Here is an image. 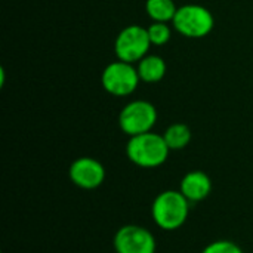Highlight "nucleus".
<instances>
[{"label": "nucleus", "mask_w": 253, "mask_h": 253, "mask_svg": "<svg viewBox=\"0 0 253 253\" xmlns=\"http://www.w3.org/2000/svg\"><path fill=\"white\" fill-rule=\"evenodd\" d=\"M139 79L145 83H157L166 74V62L159 55H147L138 62Z\"/></svg>", "instance_id": "9d476101"}, {"label": "nucleus", "mask_w": 253, "mask_h": 253, "mask_svg": "<svg viewBox=\"0 0 253 253\" xmlns=\"http://www.w3.org/2000/svg\"><path fill=\"white\" fill-rule=\"evenodd\" d=\"M179 191L190 203L202 202L212 193V179L202 170H191L181 179Z\"/></svg>", "instance_id": "1a4fd4ad"}, {"label": "nucleus", "mask_w": 253, "mask_h": 253, "mask_svg": "<svg viewBox=\"0 0 253 253\" xmlns=\"http://www.w3.org/2000/svg\"><path fill=\"white\" fill-rule=\"evenodd\" d=\"M156 122L157 110L148 101H132L125 105L119 114V126L129 136L151 132Z\"/></svg>", "instance_id": "20e7f679"}, {"label": "nucleus", "mask_w": 253, "mask_h": 253, "mask_svg": "<svg viewBox=\"0 0 253 253\" xmlns=\"http://www.w3.org/2000/svg\"><path fill=\"white\" fill-rule=\"evenodd\" d=\"M145 10L153 22H169L176 15V4L173 0H147Z\"/></svg>", "instance_id": "9b49d317"}, {"label": "nucleus", "mask_w": 253, "mask_h": 253, "mask_svg": "<svg viewBox=\"0 0 253 253\" xmlns=\"http://www.w3.org/2000/svg\"><path fill=\"white\" fill-rule=\"evenodd\" d=\"M163 138H165L170 151L182 150L191 141V130L184 123H173L165 130Z\"/></svg>", "instance_id": "f8f14e48"}, {"label": "nucleus", "mask_w": 253, "mask_h": 253, "mask_svg": "<svg viewBox=\"0 0 253 253\" xmlns=\"http://www.w3.org/2000/svg\"><path fill=\"white\" fill-rule=\"evenodd\" d=\"M190 215V202L179 190L162 191L151 205V216L156 225L165 231L181 228Z\"/></svg>", "instance_id": "f257e3e1"}, {"label": "nucleus", "mask_w": 253, "mask_h": 253, "mask_svg": "<svg viewBox=\"0 0 253 253\" xmlns=\"http://www.w3.org/2000/svg\"><path fill=\"white\" fill-rule=\"evenodd\" d=\"M150 46L151 40L148 36V30L133 24L127 25L119 33L114 43V52L119 59L133 64L147 56Z\"/></svg>", "instance_id": "423d86ee"}, {"label": "nucleus", "mask_w": 253, "mask_h": 253, "mask_svg": "<svg viewBox=\"0 0 253 253\" xmlns=\"http://www.w3.org/2000/svg\"><path fill=\"white\" fill-rule=\"evenodd\" d=\"M172 24L184 37L202 39L213 30L215 19L211 10L202 4H184L178 7Z\"/></svg>", "instance_id": "7ed1b4c3"}, {"label": "nucleus", "mask_w": 253, "mask_h": 253, "mask_svg": "<svg viewBox=\"0 0 253 253\" xmlns=\"http://www.w3.org/2000/svg\"><path fill=\"white\" fill-rule=\"evenodd\" d=\"M169 147L163 135L147 132L136 136H130L126 144L127 159L144 169H154L162 166L169 157Z\"/></svg>", "instance_id": "f03ea898"}, {"label": "nucleus", "mask_w": 253, "mask_h": 253, "mask_svg": "<svg viewBox=\"0 0 253 253\" xmlns=\"http://www.w3.org/2000/svg\"><path fill=\"white\" fill-rule=\"evenodd\" d=\"M116 253H156L154 234L145 227L127 224L120 227L113 239Z\"/></svg>", "instance_id": "0eeeda50"}, {"label": "nucleus", "mask_w": 253, "mask_h": 253, "mask_svg": "<svg viewBox=\"0 0 253 253\" xmlns=\"http://www.w3.org/2000/svg\"><path fill=\"white\" fill-rule=\"evenodd\" d=\"M148 36L151 40V44L162 46L170 40V27L166 22H153L148 28Z\"/></svg>", "instance_id": "ddd939ff"}, {"label": "nucleus", "mask_w": 253, "mask_h": 253, "mask_svg": "<svg viewBox=\"0 0 253 253\" xmlns=\"http://www.w3.org/2000/svg\"><path fill=\"white\" fill-rule=\"evenodd\" d=\"M141 82L138 70L126 61H116L108 64L101 76L102 87L114 96H127L133 93Z\"/></svg>", "instance_id": "39448f33"}, {"label": "nucleus", "mask_w": 253, "mask_h": 253, "mask_svg": "<svg viewBox=\"0 0 253 253\" xmlns=\"http://www.w3.org/2000/svg\"><path fill=\"white\" fill-rule=\"evenodd\" d=\"M68 176L76 187L82 190H95L105 181V168L96 159L79 157L71 163Z\"/></svg>", "instance_id": "6e6552de"}, {"label": "nucleus", "mask_w": 253, "mask_h": 253, "mask_svg": "<svg viewBox=\"0 0 253 253\" xmlns=\"http://www.w3.org/2000/svg\"><path fill=\"white\" fill-rule=\"evenodd\" d=\"M202 253H245L243 249L231 240H216L209 243Z\"/></svg>", "instance_id": "4468645a"}]
</instances>
